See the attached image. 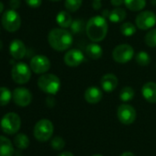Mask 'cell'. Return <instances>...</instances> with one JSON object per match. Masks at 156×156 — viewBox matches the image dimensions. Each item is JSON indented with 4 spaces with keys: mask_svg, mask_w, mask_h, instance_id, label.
Returning a JSON list of instances; mask_svg holds the SVG:
<instances>
[{
    "mask_svg": "<svg viewBox=\"0 0 156 156\" xmlns=\"http://www.w3.org/2000/svg\"><path fill=\"white\" fill-rule=\"evenodd\" d=\"M108 30V25L106 18L103 16H95L92 17L86 25V32L89 40L93 42L102 41Z\"/></svg>",
    "mask_w": 156,
    "mask_h": 156,
    "instance_id": "6da1fadb",
    "label": "cell"
},
{
    "mask_svg": "<svg viewBox=\"0 0 156 156\" xmlns=\"http://www.w3.org/2000/svg\"><path fill=\"white\" fill-rule=\"evenodd\" d=\"M73 39L70 31L64 29H53L48 34V42L50 46L58 51H63L69 49L73 44Z\"/></svg>",
    "mask_w": 156,
    "mask_h": 156,
    "instance_id": "7a4b0ae2",
    "label": "cell"
},
{
    "mask_svg": "<svg viewBox=\"0 0 156 156\" xmlns=\"http://www.w3.org/2000/svg\"><path fill=\"white\" fill-rule=\"evenodd\" d=\"M39 88L49 95H55L61 88L60 78L53 73H43L38 79Z\"/></svg>",
    "mask_w": 156,
    "mask_h": 156,
    "instance_id": "3957f363",
    "label": "cell"
},
{
    "mask_svg": "<svg viewBox=\"0 0 156 156\" xmlns=\"http://www.w3.org/2000/svg\"><path fill=\"white\" fill-rule=\"evenodd\" d=\"M0 126L6 134L9 135H13L16 134L21 126V119L20 117L14 112H9L7 113L1 119L0 122Z\"/></svg>",
    "mask_w": 156,
    "mask_h": 156,
    "instance_id": "277c9868",
    "label": "cell"
},
{
    "mask_svg": "<svg viewBox=\"0 0 156 156\" xmlns=\"http://www.w3.org/2000/svg\"><path fill=\"white\" fill-rule=\"evenodd\" d=\"M34 137L39 141H47L49 140L53 134V124L51 120L43 119L39 120L33 130Z\"/></svg>",
    "mask_w": 156,
    "mask_h": 156,
    "instance_id": "5b68a950",
    "label": "cell"
},
{
    "mask_svg": "<svg viewBox=\"0 0 156 156\" xmlns=\"http://www.w3.org/2000/svg\"><path fill=\"white\" fill-rule=\"evenodd\" d=\"M11 77L15 83L24 85L28 83L31 77L30 68L24 62H19L11 70Z\"/></svg>",
    "mask_w": 156,
    "mask_h": 156,
    "instance_id": "8992f818",
    "label": "cell"
},
{
    "mask_svg": "<svg viewBox=\"0 0 156 156\" xmlns=\"http://www.w3.org/2000/svg\"><path fill=\"white\" fill-rule=\"evenodd\" d=\"M2 25L9 32L17 31L21 25V19L20 14L14 9L7 10L2 17Z\"/></svg>",
    "mask_w": 156,
    "mask_h": 156,
    "instance_id": "52a82bcc",
    "label": "cell"
},
{
    "mask_svg": "<svg viewBox=\"0 0 156 156\" xmlns=\"http://www.w3.org/2000/svg\"><path fill=\"white\" fill-rule=\"evenodd\" d=\"M134 56V49L127 43L118 45L112 52L113 60L119 63L129 62Z\"/></svg>",
    "mask_w": 156,
    "mask_h": 156,
    "instance_id": "ba28073f",
    "label": "cell"
},
{
    "mask_svg": "<svg viewBox=\"0 0 156 156\" xmlns=\"http://www.w3.org/2000/svg\"><path fill=\"white\" fill-rule=\"evenodd\" d=\"M117 116L119 120L124 125H130L136 119V110L129 104H121L117 110Z\"/></svg>",
    "mask_w": 156,
    "mask_h": 156,
    "instance_id": "9c48e42d",
    "label": "cell"
},
{
    "mask_svg": "<svg viewBox=\"0 0 156 156\" xmlns=\"http://www.w3.org/2000/svg\"><path fill=\"white\" fill-rule=\"evenodd\" d=\"M136 26L142 30H147L153 28L156 24V15L152 11L146 10L137 15L135 20Z\"/></svg>",
    "mask_w": 156,
    "mask_h": 156,
    "instance_id": "30bf717a",
    "label": "cell"
},
{
    "mask_svg": "<svg viewBox=\"0 0 156 156\" xmlns=\"http://www.w3.org/2000/svg\"><path fill=\"white\" fill-rule=\"evenodd\" d=\"M51 68V62L44 55H36L30 60V69L38 74H43Z\"/></svg>",
    "mask_w": 156,
    "mask_h": 156,
    "instance_id": "8fae6325",
    "label": "cell"
},
{
    "mask_svg": "<svg viewBox=\"0 0 156 156\" xmlns=\"http://www.w3.org/2000/svg\"><path fill=\"white\" fill-rule=\"evenodd\" d=\"M12 98L16 105L20 107H27L31 103L32 95L30 91L25 87H18L12 93Z\"/></svg>",
    "mask_w": 156,
    "mask_h": 156,
    "instance_id": "7c38bea8",
    "label": "cell"
},
{
    "mask_svg": "<svg viewBox=\"0 0 156 156\" xmlns=\"http://www.w3.org/2000/svg\"><path fill=\"white\" fill-rule=\"evenodd\" d=\"M85 60V55L82 51L78 49H72L68 51L63 57L64 63L69 67L79 66Z\"/></svg>",
    "mask_w": 156,
    "mask_h": 156,
    "instance_id": "4fadbf2b",
    "label": "cell"
},
{
    "mask_svg": "<svg viewBox=\"0 0 156 156\" xmlns=\"http://www.w3.org/2000/svg\"><path fill=\"white\" fill-rule=\"evenodd\" d=\"M100 84H101L102 89L105 92L110 93V92H113L117 88L119 85V79L113 73H106L101 77Z\"/></svg>",
    "mask_w": 156,
    "mask_h": 156,
    "instance_id": "5bb4252c",
    "label": "cell"
},
{
    "mask_svg": "<svg viewBox=\"0 0 156 156\" xmlns=\"http://www.w3.org/2000/svg\"><path fill=\"white\" fill-rule=\"evenodd\" d=\"M9 52L10 55L16 60H21L25 57L27 49L23 41L20 40H14L11 41L9 46Z\"/></svg>",
    "mask_w": 156,
    "mask_h": 156,
    "instance_id": "9a60e30c",
    "label": "cell"
},
{
    "mask_svg": "<svg viewBox=\"0 0 156 156\" xmlns=\"http://www.w3.org/2000/svg\"><path fill=\"white\" fill-rule=\"evenodd\" d=\"M103 98L102 91L97 87H90L85 92V99L87 103L95 105L101 101Z\"/></svg>",
    "mask_w": 156,
    "mask_h": 156,
    "instance_id": "2e32d148",
    "label": "cell"
},
{
    "mask_svg": "<svg viewBox=\"0 0 156 156\" xmlns=\"http://www.w3.org/2000/svg\"><path fill=\"white\" fill-rule=\"evenodd\" d=\"M141 94L149 103H156V83L147 82L141 88Z\"/></svg>",
    "mask_w": 156,
    "mask_h": 156,
    "instance_id": "e0dca14e",
    "label": "cell"
},
{
    "mask_svg": "<svg viewBox=\"0 0 156 156\" xmlns=\"http://www.w3.org/2000/svg\"><path fill=\"white\" fill-rule=\"evenodd\" d=\"M14 148L9 139L0 136V156H12Z\"/></svg>",
    "mask_w": 156,
    "mask_h": 156,
    "instance_id": "ac0fdd59",
    "label": "cell"
},
{
    "mask_svg": "<svg viewBox=\"0 0 156 156\" xmlns=\"http://www.w3.org/2000/svg\"><path fill=\"white\" fill-rule=\"evenodd\" d=\"M86 52L87 56L92 60H98L103 55V49L98 42H92L87 46Z\"/></svg>",
    "mask_w": 156,
    "mask_h": 156,
    "instance_id": "d6986e66",
    "label": "cell"
},
{
    "mask_svg": "<svg viewBox=\"0 0 156 156\" xmlns=\"http://www.w3.org/2000/svg\"><path fill=\"white\" fill-rule=\"evenodd\" d=\"M56 22L62 29L69 28L73 22V18L67 11H61L56 16Z\"/></svg>",
    "mask_w": 156,
    "mask_h": 156,
    "instance_id": "ffe728a7",
    "label": "cell"
},
{
    "mask_svg": "<svg viewBox=\"0 0 156 156\" xmlns=\"http://www.w3.org/2000/svg\"><path fill=\"white\" fill-rule=\"evenodd\" d=\"M126 16H127V13L124 9L117 8L109 12L108 20L112 23H119V22H122L126 19Z\"/></svg>",
    "mask_w": 156,
    "mask_h": 156,
    "instance_id": "44dd1931",
    "label": "cell"
},
{
    "mask_svg": "<svg viewBox=\"0 0 156 156\" xmlns=\"http://www.w3.org/2000/svg\"><path fill=\"white\" fill-rule=\"evenodd\" d=\"M124 4L130 11H140L146 6V0H124Z\"/></svg>",
    "mask_w": 156,
    "mask_h": 156,
    "instance_id": "7402d4cb",
    "label": "cell"
},
{
    "mask_svg": "<svg viewBox=\"0 0 156 156\" xmlns=\"http://www.w3.org/2000/svg\"><path fill=\"white\" fill-rule=\"evenodd\" d=\"M14 144L19 149H21V150L27 149L30 145V139L26 134L19 133L14 138Z\"/></svg>",
    "mask_w": 156,
    "mask_h": 156,
    "instance_id": "603a6c76",
    "label": "cell"
},
{
    "mask_svg": "<svg viewBox=\"0 0 156 156\" xmlns=\"http://www.w3.org/2000/svg\"><path fill=\"white\" fill-rule=\"evenodd\" d=\"M12 98L11 91L5 87H0V106H7Z\"/></svg>",
    "mask_w": 156,
    "mask_h": 156,
    "instance_id": "cb8c5ba5",
    "label": "cell"
},
{
    "mask_svg": "<svg viewBox=\"0 0 156 156\" xmlns=\"http://www.w3.org/2000/svg\"><path fill=\"white\" fill-rule=\"evenodd\" d=\"M135 96V92L132 87H125L120 90L119 93V98L123 102H129L133 99Z\"/></svg>",
    "mask_w": 156,
    "mask_h": 156,
    "instance_id": "d4e9b609",
    "label": "cell"
},
{
    "mask_svg": "<svg viewBox=\"0 0 156 156\" xmlns=\"http://www.w3.org/2000/svg\"><path fill=\"white\" fill-rule=\"evenodd\" d=\"M135 61L140 66H147L151 62V57H150V55L146 51H139L136 54Z\"/></svg>",
    "mask_w": 156,
    "mask_h": 156,
    "instance_id": "484cf974",
    "label": "cell"
},
{
    "mask_svg": "<svg viewBox=\"0 0 156 156\" xmlns=\"http://www.w3.org/2000/svg\"><path fill=\"white\" fill-rule=\"evenodd\" d=\"M83 0H65L64 7L69 12H75L82 6Z\"/></svg>",
    "mask_w": 156,
    "mask_h": 156,
    "instance_id": "4316f807",
    "label": "cell"
},
{
    "mask_svg": "<svg viewBox=\"0 0 156 156\" xmlns=\"http://www.w3.org/2000/svg\"><path fill=\"white\" fill-rule=\"evenodd\" d=\"M120 32L122 35L129 37L136 33V27L131 22H125L120 26Z\"/></svg>",
    "mask_w": 156,
    "mask_h": 156,
    "instance_id": "83f0119b",
    "label": "cell"
},
{
    "mask_svg": "<svg viewBox=\"0 0 156 156\" xmlns=\"http://www.w3.org/2000/svg\"><path fill=\"white\" fill-rule=\"evenodd\" d=\"M145 43L151 48H155L156 47V28L150 30L146 33V35H145Z\"/></svg>",
    "mask_w": 156,
    "mask_h": 156,
    "instance_id": "f1b7e54d",
    "label": "cell"
},
{
    "mask_svg": "<svg viewBox=\"0 0 156 156\" xmlns=\"http://www.w3.org/2000/svg\"><path fill=\"white\" fill-rule=\"evenodd\" d=\"M70 28H71V30H72L73 33L78 34V33L83 32L86 26H85L84 20H73Z\"/></svg>",
    "mask_w": 156,
    "mask_h": 156,
    "instance_id": "f546056e",
    "label": "cell"
},
{
    "mask_svg": "<svg viewBox=\"0 0 156 156\" xmlns=\"http://www.w3.org/2000/svg\"><path fill=\"white\" fill-rule=\"evenodd\" d=\"M51 146L54 150H56V151H61V150H62V149L64 148V146H65V141H64V140H63L62 137L56 136V137H54V138L51 140Z\"/></svg>",
    "mask_w": 156,
    "mask_h": 156,
    "instance_id": "4dcf8cb0",
    "label": "cell"
},
{
    "mask_svg": "<svg viewBox=\"0 0 156 156\" xmlns=\"http://www.w3.org/2000/svg\"><path fill=\"white\" fill-rule=\"evenodd\" d=\"M25 1H26V4H28V6L32 9L40 8L42 3V0H25Z\"/></svg>",
    "mask_w": 156,
    "mask_h": 156,
    "instance_id": "1f68e13d",
    "label": "cell"
},
{
    "mask_svg": "<svg viewBox=\"0 0 156 156\" xmlns=\"http://www.w3.org/2000/svg\"><path fill=\"white\" fill-rule=\"evenodd\" d=\"M20 0H10L9 1V6L11 8V9H18L20 7Z\"/></svg>",
    "mask_w": 156,
    "mask_h": 156,
    "instance_id": "d6a6232c",
    "label": "cell"
},
{
    "mask_svg": "<svg viewBox=\"0 0 156 156\" xmlns=\"http://www.w3.org/2000/svg\"><path fill=\"white\" fill-rule=\"evenodd\" d=\"M110 3H111L112 6H114L116 8H119L122 4H124V0H110Z\"/></svg>",
    "mask_w": 156,
    "mask_h": 156,
    "instance_id": "836d02e7",
    "label": "cell"
},
{
    "mask_svg": "<svg viewBox=\"0 0 156 156\" xmlns=\"http://www.w3.org/2000/svg\"><path fill=\"white\" fill-rule=\"evenodd\" d=\"M92 6H93L94 9H100L101 7H102V4H101V2L99 1V0H93Z\"/></svg>",
    "mask_w": 156,
    "mask_h": 156,
    "instance_id": "e575fe53",
    "label": "cell"
},
{
    "mask_svg": "<svg viewBox=\"0 0 156 156\" xmlns=\"http://www.w3.org/2000/svg\"><path fill=\"white\" fill-rule=\"evenodd\" d=\"M58 156H74V155L72 152H70V151H63V152L60 153Z\"/></svg>",
    "mask_w": 156,
    "mask_h": 156,
    "instance_id": "d590c367",
    "label": "cell"
},
{
    "mask_svg": "<svg viewBox=\"0 0 156 156\" xmlns=\"http://www.w3.org/2000/svg\"><path fill=\"white\" fill-rule=\"evenodd\" d=\"M120 156H135V155L130 151H124Z\"/></svg>",
    "mask_w": 156,
    "mask_h": 156,
    "instance_id": "8d00e7d4",
    "label": "cell"
},
{
    "mask_svg": "<svg viewBox=\"0 0 156 156\" xmlns=\"http://www.w3.org/2000/svg\"><path fill=\"white\" fill-rule=\"evenodd\" d=\"M3 10H4V5L1 1H0V14L3 12Z\"/></svg>",
    "mask_w": 156,
    "mask_h": 156,
    "instance_id": "74e56055",
    "label": "cell"
},
{
    "mask_svg": "<svg viewBox=\"0 0 156 156\" xmlns=\"http://www.w3.org/2000/svg\"><path fill=\"white\" fill-rule=\"evenodd\" d=\"M3 48V43L1 41V40H0V51H1V49Z\"/></svg>",
    "mask_w": 156,
    "mask_h": 156,
    "instance_id": "f35d334b",
    "label": "cell"
},
{
    "mask_svg": "<svg viewBox=\"0 0 156 156\" xmlns=\"http://www.w3.org/2000/svg\"><path fill=\"white\" fill-rule=\"evenodd\" d=\"M51 1H53V2H58V1H61V0H51Z\"/></svg>",
    "mask_w": 156,
    "mask_h": 156,
    "instance_id": "ab89813d",
    "label": "cell"
},
{
    "mask_svg": "<svg viewBox=\"0 0 156 156\" xmlns=\"http://www.w3.org/2000/svg\"><path fill=\"white\" fill-rule=\"evenodd\" d=\"M92 156H103V155H101V154H95V155H92Z\"/></svg>",
    "mask_w": 156,
    "mask_h": 156,
    "instance_id": "60d3db41",
    "label": "cell"
},
{
    "mask_svg": "<svg viewBox=\"0 0 156 156\" xmlns=\"http://www.w3.org/2000/svg\"><path fill=\"white\" fill-rule=\"evenodd\" d=\"M18 156H19V155H18Z\"/></svg>",
    "mask_w": 156,
    "mask_h": 156,
    "instance_id": "b9f144b4",
    "label": "cell"
},
{
    "mask_svg": "<svg viewBox=\"0 0 156 156\" xmlns=\"http://www.w3.org/2000/svg\"><path fill=\"white\" fill-rule=\"evenodd\" d=\"M99 1H100V0H99Z\"/></svg>",
    "mask_w": 156,
    "mask_h": 156,
    "instance_id": "7bdbcfd3",
    "label": "cell"
}]
</instances>
